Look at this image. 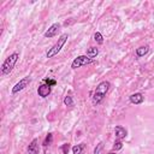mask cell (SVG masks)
<instances>
[{
  "mask_svg": "<svg viewBox=\"0 0 154 154\" xmlns=\"http://www.w3.org/2000/svg\"><path fill=\"white\" fill-rule=\"evenodd\" d=\"M109 87H111V83L108 81H102L96 85V88L94 90V94H93V103L94 105H99L105 99Z\"/></svg>",
  "mask_w": 154,
  "mask_h": 154,
  "instance_id": "1",
  "label": "cell"
},
{
  "mask_svg": "<svg viewBox=\"0 0 154 154\" xmlns=\"http://www.w3.org/2000/svg\"><path fill=\"white\" fill-rule=\"evenodd\" d=\"M18 59H19V54H18L17 52H13L12 54H10V55L4 60L2 65H1V73H2L4 76L11 73L12 70H13V67H14V65H16V63L18 61Z\"/></svg>",
  "mask_w": 154,
  "mask_h": 154,
  "instance_id": "2",
  "label": "cell"
},
{
  "mask_svg": "<svg viewBox=\"0 0 154 154\" xmlns=\"http://www.w3.org/2000/svg\"><path fill=\"white\" fill-rule=\"evenodd\" d=\"M67 38H69V35L67 34H63V35H60V37L58 38V41L47 51V53H46V57L49 59V58H53V57H55L60 51H61V48L64 47V45L66 43V41H67Z\"/></svg>",
  "mask_w": 154,
  "mask_h": 154,
  "instance_id": "3",
  "label": "cell"
},
{
  "mask_svg": "<svg viewBox=\"0 0 154 154\" xmlns=\"http://www.w3.org/2000/svg\"><path fill=\"white\" fill-rule=\"evenodd\" d=\"M94 63V59H90L89 57L87 55H78L77 58H75L71 63V69H78V67H82V66H85V65H89Z\"/></svg>",
  "mask_w": 154,
  "mask_h": 154,
  "instance_id": "4",
  "label": "cell"
},
{
  "mask_svg": "<svg viewBox=\"0 0 154 154\" xmlns=\"http://www.w3.org/2000/svg\"><path fill=\"white\" fill-rule=\"evenodd\" d=\"M30 84V78L29 77H23L18 83L14 84V87L12 88V94H17L19 91H22L23 89H25L28 85Z\"/></svg>",
  "mask_w": 154,
  "mask_h": 154,
  "instance_id": "5",
  "label": "cell"
},
{
  "mask_svg": "<svg viewBox=\"0 0 154 154\" xmlns=\"http://www.w3.org/2000/svg\"><path fill=\"white\" fill-rule=\"evenodd\" d=\"M52 91V87L49 84H46V83H42L38 88H37V94L38 96L41 97H47Z\"/></svg>",
  "mask_w": 154,
  "mask_h": 154,
  "instance_id": "6",
  "label": "cell"
},
{
  "mask_svg": "<svg viewBox=\"0 0 154 154\" xmlns=\"http://www.w3.org/2000/svg\"><path fill=\"white\" fill-rule=\"evenodd\" d=\"M59 29H60V24H59V23H54V24H52V25L47 29V31L45 32V37H48V38L54 37V36L58 34Z\"/></svg>",
  "mask_w": 154,
  "mask_h": 154,
  "instance_id": "7",
  "label": "cell"
},
{
  "mask_svg": "<svg viewBox=\"0 0 154 154\" xmlns=\"http://www.w3.org/2000/svg\"><path fill=\"white\" fill-rule=\"evenodd\" d=\"M129 100L134 105H141L144 101V95L142 93H135V94H131L129 96Z\"/></svg>",
  "mask_w": 154,
  "mask_h": 154,
  "instance_id": "8",
  "label": "cell"
},
{
  "mask_svg": "<svg viewBox=\"0 0 154 154\" xmlns=\"http://www.w3.org/2000/svg\"><path fill=\"white\" fill-rule=\"evenodd\" d=\"M114 134H116V138H117V140H123V138L126 137L128 131H126V129H125L124 126L117 125V126L114 128Z\"/></svg>",
  "mask_w": 154,
  "mask_h": 154,
  "instance_id": "9",
  "label": "cell"
},
{
  "mask_svg": "<svg viewBox=\"0 0 154 154\" xmlns=\"http://www.w3.org/2000/svg\"><path fill=\"white\" fill-rule=\"evenodd\" d=\"M38 152H40L38 141H37V138H34V140L30 142V144L28 146V153H29V154H38Z\"/></svg>",
  "mask_w": 154,
  "mask_h": 154,
  "instance_id": "10",
  "label": "cell"
},
{
  "mask_svg": "<svg viewBox=\"0 0 154 154\" xmlns=\"http://www.w3.org/2000/svg\"><path fill=\"white\" fill-rule=\"evenodd\" d=\"M148 52H149V47H148V46H141V47L136 48V55H137L138 58L144 57Z\"/></svg>",
  "mask_w": 154,
  "mask_h": 154,
  "instance_id": "11",
  "label": "cell"
},
{
  "mask_svg": "<svg viewBox=\"0 0 154 154\" xmlns=\"http://www.w3.org/2000/svg\"><path fill=\"white\" fill-rule=\"evenodd\" d=\"M99 54V48L97 47H89L88 49H87V57H89L90 59H94V58H96V55Z\"/></svg>",
  "mask_w": 154,
  "mask_h": 154,
  "instance_id": "12",
  "label": "cell"
},
{
  "mask_svg": "<svg viewBox=\"0 0 154 154\" xmlns=\"http://www.w3.org/2000/svg\"><path fill=\"white\" fill-rule=\"evenodd\" d=\"M83 148H84V144H83V143H81V144H76V146L72 147V153H73V154H82Z\"/></svg>",
  "mask_w": 154,
  "mask_h": 154,
  "instance_id": "13",
  "label": "cell"
},
{
  "mask_svg": "<svg viewBox=\"0 0 154 154\" xmlns=\"http://www.w3.org/2000/svg\"><path fill=\"white\" fill-rule=\"evenodd\" d=\"M94 40H95L96 43L102 45V43H103V36H102V34L99 32V31H96V32L94 34Z\"/></svg>",
  "mask_w": 154,
  "mask_h": 154,
  "instance_id": "14",
  "label": "cell"
},
{
  "mask_svg": "<svg viewBox=\"0 0 154 154\" xmlns=\"http://www.w3.org/2000/svg\"><path fill=\"white\" fill-rule=\"evenodd\" d=\"M64 105H65V106H69V107H72V106L75 105L72 96H70V95L65 96V97H64Z\"/></svg>",
  "mask_w": 154,
  "mask_h": 154,
  "instance_id": "15",
  "label": "cell"
},
{
  "mask_svg": "<svg viewBox=\"0 0 154 154\" xmlns=\"http://www.w3.org/2000/svg\"><path fill=\"white\" fill-rule=\"evenodd\" d=\"M52 141H53V135L49 132V134H47V136L45 137V141H43V146H45V147L49 146V144L52 143Z\"/></svg>",
  "mask_w": 154,
  "mask_h": 154,
  "instance_id": "16",
  "label": "cell"
},
{
  "mask_svg": "<svg viewBox=\"0 0 154 154\" xmlns=\"http://www.w3.org/2000/svg\"><path fill=\"white\" fill-rule=\"evenodd\" d=\"M102 149H103V143L102 142L97 143L95 149H94V154H102Z\"/></svg>",
  "mask_w": 154,
  "mask_h": 154,
  "instance_id": "17",
  "label": "cell"
},
{
  "mask_svg": "<svg viewBox=\"0 0 154 154\" xmlns=\"http://www.w3.org/2000/svg\"><path fill=\"white\" fill-rule=\"evenodd\" d=\"M122 148H123L122 141H120V140H117V141L114 142V144H113V149H114V150H119V149H122Z\"/></svg>",
  "mask_w": 154,
  "mask_h": 154,
  "instance_id": "18",
  "label": "cell"
},
{
  "mask_svg": "<svg viewBox=\"0 0 154 154\" xmlns=\"http://www.w3.org/2000/svg\"><path fill=\"white\" fill-rule=\"evenodd\" d=\"M60 149L63 150V154H69V150H70V144H69V143H64V144L60 147Z\"/></svg>",
  "mask_w": 154,
  "mask_h": 154,
  "instance_id": "19",
  "label": "cell"
},
{
  "mask_svg": "<svg viewBox=\"0 0 154 154\" xmlns=\"http://www.w3.org/2000/svg\"><path fill=\"white\" fill-rule=\"evenodd\" d=\"M42 82H43V83H46V84H49L51 87H52V85H55V84H57V82H55L54 79H43Z\"/></svg>",
  "mask_w": 154,
  "mask_h": 154,
  "instance_id": "20",
  "label": "cell"
},
{
  "mask_svg": "<svg viewBox=\"0 0 154 154\" xmlns=\"http://www.w3.org/2000/svg\"><path fill=\"white\" fill-rule=\"evenodd\" d=\"M107 154H117L116 152H109V153H107Z\"/></svg>",
  "mask_w": 154,
  "mask_h": 154,
  "instance_id": "21",
  "label": "cell"
}]
</instances>
